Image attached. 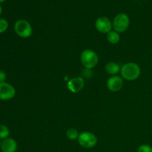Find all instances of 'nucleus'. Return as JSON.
<instances>
[{"label":"nucleus","instance_id":"15","mask_svg":"<svg viewBox=\"0 0 152 152\" xmlns=\"http://www.w3.org/2000/svg\"><path fill=\"white\" fill-rule=\"evenodd\" d=\"M8 28V22L6 19H0V34H3Z\"/></svg>","mask_w":152,"mask_h":152},{"label":"nucleus","instance_id":"3","mask_svg":"<svg viewBox=\"0 0 152 152\" xmlns=\"http://www.w3.org/2000/svg\"><path fill=\"white\" fill-rule=\"evenodd\" d=\"M15 33L21 38H29L33 34V28L31 24L25 19L16 21L14 25Z\"/></svg>","mask_w":152,"mask_h":152},{"label":"nucleus","instance_id":"5","mask_svg":"<svg viewBox=\"0 0 152 152\" xmlns=\"http://www.w3.org/2000/svg\"><path fill=\"white\" fill-rule=\"evenodd\" d=\"M77 140L79 144L85 148H92L97 143V138L96 135L89 132L80 133Z\"/></svg>","mask_w":152,"mask_h":152},{"label":"nucleus","instance_id":"19","mask_svg":"<svg viewBox=\"0 0 152 152\" xmlns=\"http://www.w3.org/2000/svg\"><path fill=\"white\" fill-rule=\"evenodd\" d=\"M4 1H6V0H0V3H2V2H4Z\"/></svg>","mask_w":152,"mask_h":152},{"label":"nucleus","instance_id":"18","mask_svg":"<svg viewBox=\"0 0 152 152\" xmlns=\"http://www.w3.org/2000/svg\"><path fill=\"white\" fill-rule=\"evenodd\" d=\"M1 13H2V7H1V6L0 5V16H1Z\"/></svg>","mask_w":152,"mask_h":152},{"label":"nucleus","instance_id":"20","mask_svg":"<svg viewBox=\"0 0 152 152\" xmlns=\"http://www.w3.org/2000/svg\"><path fill=\"white\" fill-rule=\"evenodd\" d=\"M1 141L0 140V148H1Z\"/></svg>","mask_w":152,"mask_h":152},{"label":"nucleus","instance_id":"12","mask_svg":"<svg viewBox=\"0 0 152 152\" xmlns=\"http://www.w3.org/2000/svg\"><path fill=\"white\" fill-rule=\"evenodd\" d=\"M107 39H108V42H110L111 44H117L120 40V34L114 31H114H111L109 33L107 34Z\"/></svg>","mask_w":152,"mask_h":152},{"label":"nucleus","instance_id":"4","mask_svg":"<svg viewBox=\"0 0 152 152\" xmlns=\"http://www.w3.org/2000/svg\"><path fill=\"white\" fill-rule=\"evenodd\" d=\"M113 28L115 31L120 33H123L128 30L130 25V19L129 16L126 13H119L113 21Z\"/></svg>","mask_w":152,"mask_h":152},{"label":"nucleus","instance_id":"17","mask_svg":"<svg viewBox=\"0 0 152 152\" xmlns=\"http://www.w3.org/2000/svg\"><path fill=\"white\" fill-rule=\"evenodd\" d=\"M7 80V74L2 70H0V83H5Z\"/></svg>","mask_w":152,"mask_h":152},{"label":"nucleus","instance_id":"6","mask_svg":"<svg viewBox=\"0 0 152 152\" xmlns=\"http://www.w3.org/2000/svg\"><path fill=\"white\" fill-rule=\"evenodd\" d=\"M16 96V89L12 85L7 83H0V99L7 101Z\"/></svg>","mask_w":152,"mask_h":152},{"label":"nucleus","instance_id":"9","mask_svg":"<svg viewBox=\"0 0 152 152\" xmlns=\"http://www.w3.org/2000/svg\"><path fill=\"white\" fill-rule=\"evenodd\" d=\"M68 88L71 92L77 94L81 91L85 86V80L83 77H77L71 78L68 82Z\"/></svg>","mask_w":152,"mask_h":152},{"label":"nucleus","instance_id":"2","mask_svg":"<svg viewBox=\"0 0 152 152\" xmlns=\"http://www.w3.org/2000/svg\"><path fill=\"white\" fill-rule=\"evenodd\" d=\"M80 61L85 68L92 69L98 65L99 57L94 50L86 49L83 50L80 54Z\"/></svg>","mask_w":152,"mask_h":152},{"label":"nucleus","instance_id":"16","mask_svg":"<svg viewBox=\"0 0 152 152\" xmlns=\"http://www.w3.org/2000/svg\"><path fill=\"white\" fill-rule=\"evenodd\" d=\"M137 152H152V147L147 144H143L138 148Z\"/></svg>","mask_w":152,"mask_h":152},{"label":"nucleus","instance_id":"7","mask_svg":"<svg viewBox=\"0 0 152 152\" xmlns=\"http://www.w3.org/2000/svg\"><path fill=\"white\" fill-rule=\"evenodd\" d=\"M96 29L102 34H108L112 31L113 24L108 18L105 16H101L96 20L95 22Z\"/></svg>","mask_w":152,"mask_h":152},{"label":"nucleus","instance_id":"14","mask_svg":"<svg viewBox=\"0 0 152 152\" xmlns=\"http://www.w3.org/2000/svg\"><path fill=\"white\" fill-rule=\"evenodd\" d=\"M10 135V130L6 126L0 124V139L4 140L8 138Z\"/></svg>","mask_w":152,"mask_h":152},{"label":"nucleus","instance_id":"13","mask_svg":"<svg viewBox=\"0 0 152 152\" xmlns=\"http://www.w3.org/2000/svg\"><path fill=\"white\" fill-rule=\"evenodd\" d=\"M79 135H80V134H79L78 131L74 128H70L66 131V137L70 140H77L79 137Z\"/></svg>","mask_w":152,"mask_h":152},{"label":"nucleus","instance_id":"1","mask_svg":"<svg viewBox=\"0 0 152 152\" xmlns=\"http://www.w3.org/2000/svg\"><path fill=\"white\" fill-rule=\"evenodd\" d=\"M121 77L127 81H134L137 80L141 74V68L135 62H128L121 67Z\"/></svg>","mask_w":152,"mask_h":152},{"label":"nucleus","instance_id":"11","mask_svg":"<svg viewBox=\"0 0 152 152\" xmlns=\"http://www.w3.org/2000/svg\"><path fill=\"white\" fill-rule=\"evenodd\" d=\"M121 67L115 62H110L105 65V71L111 76H115L120 72Z\"/></svg>","mask_w":152,"mask_h":152},{"label":"nucleus","instance_id":"10","mask_svg":"<svg viewBox=\"0 0 152 152\" xmlns=\"http://www.w3.org/2000/svg\"><path fill=\"white\" fill-rule=\"evenodd\" d=\"M17 147V142L13 138H6L1 142V149L2 152H16Z\"/></svg>","mask_w":152,"mask_h":152},{"label":"nucleus","instance_id":"8","mask_svg":"<svg viewBox=\"0 0 152 152\" xmlns=\"http://www.w3.org/2000/svg\"><path fill=\"white\" fill-rule=\"evenodd\" d=\"M123 85H124L123 79L118 75L110 77L106 83L108 89L112 92H117L121 90L123 87Z\"/></svg>","mask_w":152,"mask_h":152}]
</instances>
